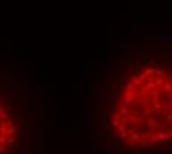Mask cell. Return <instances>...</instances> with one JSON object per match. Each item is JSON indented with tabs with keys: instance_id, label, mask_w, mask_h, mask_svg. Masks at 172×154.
Here are the masks:
<instances>
[{
	"instance_id": "1",
	"label": "cell",
	"mask_w": 172,
	"mask_h": 154,
	"mask_svg": "<svg viewBox=\"0 0 172 154\" xmlns=\"http://www.w3.org/2000/svg\"><path fill=\"white\" fill-rule=\"evenodd\" d=\"M105 128L114 138L113 151L154 154L162 144H172V74L153 65L137 68L114 89Z\"/></svg>"
},
{
	"instance_id": "2",
	"label": "cell",
	"mask_w": 172,
	"mask_h": 154,
	"mask_svg": "<svg viewBox=\"0 0 172 154\" xmlns=\"http://www.w3.org/2000/svg\"><path fill=\"white\" fill-rule=\"evenodd\" d=\"M28 130L25 113L0 95V154H21Z\"/></svg>"
}]
</instances>
